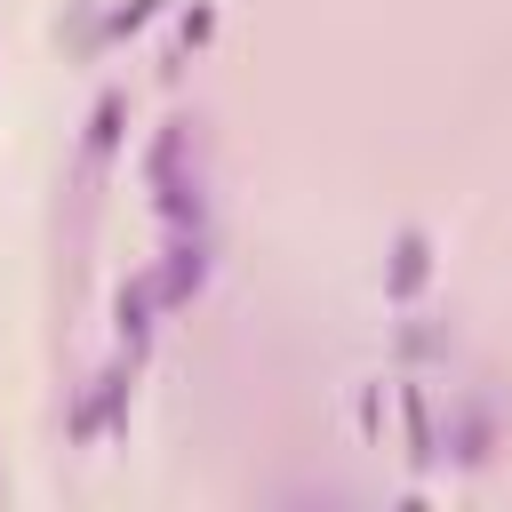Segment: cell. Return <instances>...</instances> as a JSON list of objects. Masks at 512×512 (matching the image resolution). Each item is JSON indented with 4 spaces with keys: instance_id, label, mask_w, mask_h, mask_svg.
<instances>
[{
    "instance_id": "8992f818",
    "label": "cell",
    "mask_w": 512,
    "mask_h": 512,
    "mask_svg": "<svg viewBox=\"0 0 512 512\" xmlns=\"http://www.w3.org/2000/svg\"><path fill=\"white\" fill-rule=\"evenodd\" d=\"M112 136H120V96H104V104L88 112V160H104V152H112Z\"/></svg>"
},
{
    "instance_id": "3957f363",
    "label": "cell",
    "mask_w": 512,
    "mask_h": 512,
    "mask_svg": "<svg viewBox=\"0 0 512 512\" xmlns=\"http://www.w3.org/2000/svg\"><path fill=\"white\" fill-rule=\"evenodd\" d=\"M400 408H408V440H416V456L432 464V456H440V432H432V392H424V384H400Z\"/></svg>"
},
{
    "instance_id": "7a4b0ae2",
    "label": "cell",
    "mask_w": 512,
    "mask_h": 512,
    "mask_svg": "<svg viewBox=\"0 0 512 512\" xmlns=\"http://www.w3.org/2000/svg\"><path fill=\"white\" fill-rule=\"evenodd\" d=\"M200 280H208V248H200V240H176V248H168V264L152 272V296H160V304H192V288H200Z\"/></svg>"
},
{
    "instance_id": "6da1fadb",
    "label": "cell",
    "mask_w": 512,
    "mask_h": 512,
    "mask_svg": "<svg viewBox=\"0 0 512 512\" xmlns=\"http://www.w3.org/2000/svg\"><path fill=\"white\" fill-rule=\"evenodd\" d=\"M440 456H456V464H488V456H496V400H464V408H456V432H448Z\"/></svg>"
},
{
    "instance_id": "277c9868",
    "label": "cell",
    "mask_w": 512,
    "mask_h": 512,
    "mask_svg": "<svg viewBox=\"0 0 512 512\" xmlns=\"http://www.w3.org/2000/svg\"><path fill=\"white\" fill-rule=\"evenodd\" d=\"M152 304H160V296H152V280H136V288L120 296V344H128V352L152 336Z\"/></svg>"
},
{
    "instance_id": "5b68a950",
    "label": "cell",
    "mask_w": 512,
    "mask_h": 512,
    "mask_svg": "<svg viewBox=\"0 0 512 512\" xmlns=\"http://www.w3.org/2000/svg\"><path fill=\"white\" fill-rule=\"evenodd\" d=\"M424 272H432V256H424V240L408 232V240L392 248V296H416V288H424Z\"/></svg>"
}]
</instances>
